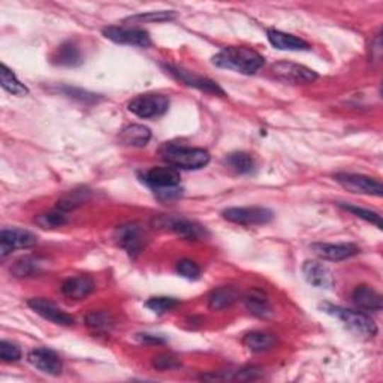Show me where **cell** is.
Returning a JSON list of instances; mask_svg holds the SVG:
<instances>
[{
    "instance_id": "22",
    "label": "cell",
    "mask_w": 383,
    "mask_h": 383,
    "mask_svg": "<svg viewBox=\"0 0 383 383\" xmlns=\"http://www.w3.org/2000/svg\"><path fill=\"white\" fill-rule=\"evenodd\" d=\"M120 139L123 144L132 145V147H145L152 139V132L142 125H130L122 130Z\"/></svg>"
},
{
    "instance_id": "24",
    "label": "cell",
    "mask_w": 383,
    "mask_h": 383,
    "mask_svg": "<svg viewBox=\"0 0 383 383\" xmlns=\"http://www.w3.org/2000/svg\"><path fill=\"white\" fill-rule=\"evenodd\" d=\"M236 298H239V295H236L235 289L228 287V286H223V287L215 289L213 292L210 294L208 307L211 310L219 311V310H223V309L232 306V304L236 301Z\"/></svg>"
},
{
    "instance_id": "27",
    "label": "cell",
    "mask_w": 383,
    "mask_h": 383,
    "mask_svg": "<svg viewBox=\"0 0 383 383\" xmlns=\"http://www.w3.org/2000/svg\"><path fill=\"white\" fill-rule=\"evenodd\" d=\"M88 198H90V190L88 189H75V190H71L69 193H66L62 200L57 202V208L60 211H71L76 207H80L83 205L84 202L88 201Z\"/></svg>"
},
{
    "instance_id": "21",
    "label": "cell",
    "mask_w": 383,
    "mask_h": 383,
    "mask_svg": "<svg viewBox=\"0 0 383 383\" xmlns=\"http://www.w3.org/2000/svg\"><path fill=\"white\" fill-rule=\"evenodd\" d=\"M52 63L64 68H75L83 63V55L74 42H64L52 55Z\"/></svg>"
},
{
    "instance_id": "29",
    "label": "cell",
    "mask_w": 383,
    "mask_h": 383,
    "mask_svg": "<svg viewBox=\"0 0 383 383\" xmlns=\"http://www.w3.org/2000/svg\"><path fill=\"white\" fill-rule=\"evenodd\" d=\"M86 322H87L88 328H91L96 333L110 331L113 324H114L111 316L108 313H105V311H91V313H88L87 318H86Z\"/></svg>"
},
{
    "instance_id": "25",
    "label": "cell",
    "mask_w": 383,
    "mask_h": 383,
    "mask_svg": "<svg viewBox=\"0 0 383 383\" xmlns=\"http://www.w3.org/2000/svg\"><path fill=\"white\" fill-rule=\"evenodd\" d=\"M224 165H227L231 171L236 174H250L255 169V161L253 157L243 153V152H236V153H231L229 156H227V159H224Z\"/></svg>"
},
{
    "instance_id": "3",
    "label": "cell",
    "mask_w": 383,
    "mask_h": 383,
    "mask_svg": "<svg viewBox=\"0 0 383 383\" xmlns=\"http://www.w3.org/2000/svg\"><path fill=\"white\" fill-rule=\"evenodd\" d=\"M322 309L325 313L337 318L355 336L362 338H373L377 334V326L375 321L364 311L343 309L333 306V304H324Z\"/></svg>"
},
{
    "instance_id": "38",
    "label": "cell",
    "mask_w": 383,
    "mask_h": 383,
    "mask_svg": "<svg viewBox=\"0 0 383 383\" xmlns=\"http://www.w3.org/2000/svg\"><path fill=\"white\" fill-rule=\"evenodd\" d=\"M137 338L141 343H145V345H164L165 338H162L161 336H154V334H138Z\"/></svg>"
},
{
    "instance_id": "32",
    "label": "cell",
    "mask_w": 383,
    "mask_h": 383,
    "mask_svg": "<svg viewBox=\"0 0 383 383\" xmlns=\"http://www.w3.org/2000/svg\"><path fill=\"white\" fill-rule=\"evenodd\" d=\"M38 271L39 262L33 258H21L14 263V267H12V274L16 277H30Z\"/></svg>"
},
{
    "instance_id": "31",
    "label": "cell",
    "mask_w": 383,
    "mask_h": 383,
    "mask_svg": "<svg viewBox=\"0 0 383 383\" xmlns=\"http://www.w3.org/2000/svg\"><path fill=\"white\" fill-rule=\"evenodd\" d=\"M35 222L44 229H55V228H60V227H63V224L68 223V217H66L64 211L59 210V211H51V213L38 216L35 219Z\"/></svg>"
},
{
    "instance_id": "8",
    "label": "cell",
    "mask_w": 383,
    "mask_h": 383,
    "mask_svg": "<svg viewBox=\"0 0 383 383\" xmlns=\"http://www.w3.org/2000/svg\"><path fill=\"white\" fill-rule=\"evenodd\" d=\"M159 224L162 228H166L168 231L174 232L177 235H180L181 239L186 240H204L208 236V232L205 229V227L202 224L188 220L180 216H168V217H162L159 220Z\"/></svg>"
},
{
    "instance_id": "34",
    "label": "cell",
    "mask_w": 383,
    "mask_h": 383,
    "mask_svg": "<svg viewBox=\"0 0 383 383\" xmlns=\"http://www.w3.org/2000/svg\"><path fill=\"white\" fill-rule=\"evenodd\" d=\"M341 208H345L346 211H349V213L355 215L356 217H360L368 223L372 224H376V227L379 229H382V217L375 213V211L372 210H365V208H361V207H355V205H346V204H338Z\"/></svg>"
},
{
    "instance_id": "5",
    "label": "cell",
    "mask_w": 383,
    "mask_h": 383,
    "mask_svg": "<svg viewBox=\"0 0 383 383\" xmlns=\"http://www.w3.org/2000/svg\"><path fill=\"white\" fill-rule=\"evenodd\" d=\"M127 108L139 118H157L168 111L169 99L161 93H145L132 99Z\"/></svg>"
},
{
    "instance_id": "14",
    "label": "cell",
    "mask_w": 383,
    "mask_h": 383,
    "mask_svg": "<svg viewBox=\"0 0 383 383\" xmlns=\"http://www.w3.org/2000/svg\"><path fill=\"white\" fill-rule=\"evenodd\" d=\"M28 306L36 311L39 316H42L45 321H50L56 325L62 326H71L75 324V319L71 314L63 311L60 307H57L55 302L45 298H32L28 301Z\"/></svg>"
},
{
    "instance_id": "35",
    "label": "cell",
    "mask_w": 383,
    "mask_h": 383,
    "mask_svg": "<svg viewBox=\"0 0 383 383\" xmlns=\"http://www.w3.org/2000/svg\"><path fill=\"white\" fill-rule=\"evenodd\" d=\"M177 273L188 280H198L201 275V270L190 259H181L177 262Z\"/></svg>"
},
{
    "instance_id": "19",
    "label": "cell",
    "mask_w": 383,
    "mask_h": 383,
    "mask_svg": "<svg viewBox=\"0 0 383 383\" xmlns=\"http://www.w3.org/2000/svg\"><path fill=\"white\" fill-rule=\"evenodd\" d=\"M352 301L358 309L364 311H380L382 310V295L373 287L361 285L353 290Z\"/></svg>"
},
{
    "instance_id": "15",
    "label": "cell",
    "mask_w": 383,
    "mask_h": 383,
    "mask_svg": "<svg viewBox=\"0 0 383 383\" xmlns=\"http://www.w3.org/2000/svg\"><path fill=\"white\" fill-rule=\"evenodd\" d=\"M311 252L324 261H345L360 253V248L352 243H314L310 246Z\"/></svg>"
},
{
    "instance_id": "20",
    "label": "cell",
    "mask_w": 383,
    "mask_h": 383,
    "mask_svg": "<svg viewBox=\"0 0 383 383\" xmlns=\"http://www.w3.org/2000/svg\"><path fill=\"white\" fill-rule=\"evenodd\" d=\"M267 36H268L270 44L277 50H282V51H309L310 50V45L306 41H302V39L294 35H289L280 30L270 29L267 32Z\"/></svg>"
},
{
    "instance_id": "30",
    "label": "cell",
    "mask_w": 383,
    "mask_h": 383,
    "mask_svg": "<svg viewBox=\"0 0 383 383\" xmlns=\"http://www.w3.org/2000/svg\"><path fill=\"white\" fill-rule=\"evenodd\" d=\"M177 14L174 11H159V12H145V14H138L134 17H129L125 21L126 23H162V21H169L174 20Z\"/></svg>"
},
{
    "instance_id": "36",
    "label": "cell",
    "mask_w": 383,
    "mask_h": 383,
    "mask_svg": "<svg viewBox=\"0 0 383 383\" xmlns=\"http://www.w3.org/2000/svg\"><path fill=\"white\" fill-rule=\"evenodd\" d=\"M0 358L4 362H17L21 360V350L17 345L11 341H0Z\"/></svg>"
},
{
    "instance_id": "26",
    "label": "cell",
    "mask_w": 383,
    "mask_h": 383,
    "mask_svg": "<svg viewBox=\"0 0 383 383\" xmlns=\"http://www.w3.org/2000/svg\"><path fill=\"white\" fill-rule=\"evenodd\" d=\"M0 81H2V87L6 91H9L11 95H16V96L29 95V88L18 80V78L16 76V74L12 72L6 64H2V72H0Z\"/></svg>"
},
{
    "instance_id": "12",
    "label": "cell",
    "mask_w": 383,
    "mask_h": 383,
    "mask_svg": "<svg viewBox=\"0 0 383 383\" xmlns=\"http://www.w3.org/2000/svg\"><path fill=\"white\" fill-rule=\"evenodd\" d=\"M165 69L176 76L178 81L184 83L186 86H190V87H195L198 90L201 91H205V93H210V95H219V96H224V91L219 87L217 83L211 81L210 78H205V76H201L198 75L195 72H190V71H186L183 68H178V66H173V64H165Z\"/></svg>"
},
{
    "instance_id": "1",
    "label": "cell",
    "mask_w": 383,
    "mask_h": 383,
    "mask_svg": "<svg viewBox=\"0 0 383 383\" xmlns=\"http://www.w3.org/2000/svg\"><path fill=\"white\" fill-rule=\"evenodd\" d=\"M213 63L223 69H231L244 75H253L262 68L265 59L252 48L227 47L213 57Z\"/></svg>"
},
{
    "instance_id": "28",
    "label": "cell",
    "mask_w": 383,
    "mask_h": 383,
    "mask_svg": "<svg viewBox=\"0 0 383 383\" xmlns=\"http://www.w3.org/2000/svg\"><path fill=\"white\" fill-rule=\"evenodd\" d=\"M244 304L250 313L259 316V318H267L268 314H271V307L268 301L259 294H250L248 297L244 298Z\"/></svg>"
},
{
    "instance_id": "2",
    "label": "cell",
    "mask_w": 383,
    "mask_h": 383,
    "mask_svg": "<svg viewBox=\"0 0 383 383\" xmlns=\"http://www.w3.org/2000/svg\"><path fill=\"white\" fill-rule=\"evenodd\" d=\"M159 154L164 162L176 169L196 171L210 164V153L207 150L184 147L178 144H164Z\"/></svg>"
},
{
    "instance_id": "10",
    "label": "cell",
    "mask_w": 383,
    "mask_h": 383,
    "mask_svg": "<svg viewBox=\"0 0 383 383\" xmlns=\"http://www.w3.org/2000/svg\"><path fill=\"white\" fill-rule=\"evenodd\" d=\"M114 240L130 256H137L145 244V234L141 224L126 223L115 229Z\"/></svg>"
},
{
    "instance_id": "9",
    "label": "cell",
    "mask_w": 383,
    "mask_h": 383,
    "mask_svg": "<svg viewBox=\"0 0 383 383\" xmlns=\"http://www.w3.org/2000/svg\"><path fill=\"white\" fill-rule=\"evenodd\" d=\"M38 235L18 228H5L0 232V255L8 256L18 248H30L36 246Z\"/></svg>"
},
{
    "instance_id": "17",
    "label": "cell",
    "mask_w": 383,
    "mask_h": 383,
    "mask_svg": "<svg viewBox=\"0 0 383 383\" xmlns=\"http://www.w3.org/2000/svg\"><path fill=\"white\" fill-rule=\"evenodd\" d=\"M304 279L314 287L331 289L334 286V275L328 267L318 261H306L302 265Z\"/></svg>"
},
{
    "instance_id": "11",
    "label": "cell",
    "mask_w": 383,
    "mask_h": 383,
    "mask_svg": "<svg viewBox=\"0 0 383 383\" xmlns=\"http://www.w3.org/2000/svg\"><path fill=\"white\" fill-rule=\"evenodd\" d=\"M336 181L340 186L345 188L348 192L352 193H361V195H373L382 196L383 188L382 183L376 178L361 176V174H337Z\"/></svg>"
},
{
    "instance_id": "4",
    "label": "cell",
    "mask_w": 383,
    "mask_h": 383,
    "mask_svg": "<svg viewBox=\"0 0 383 383\" xmlns=\"http://www.w3.org/2000/svg\"><path fill=\"white\" fill-rule=\"evenodd\" d=\"M222 216L228 222L241 224V227H259V224L270 223L274 213L263 207H234L224 210Z\"/></svg>"
},
{
    "instance_id": "18",
    "label": "cell",
    "mask_w": 383,
    "mask_h": 383,
    "mask_svg": "<svg viewBox=\"0 0 383 383\" xmlns=\"http://www.w3.org/2000/svg\"><path fill=\"white\" fill-rule=\"evenodd\" d=\"M95 290V282L87 275L71 277L62 285V292L64 297L80 301L87 298Z\"/></svg>"
},
{
    "instance_id": "16",
    "label": "cell",
    "mask_w": 383,
    "mask_h": 383,
    "mask_svg": "<svg viewBox=\"0 0 383 383\" xmlns=\"http://www.w3.org/2000/svg\"><path fill=\"white\" fill-rule=\"evenodd\" d=\"M28 360L35 368L39 370V372H42L50 376H59L63 370L60 356L55 350L47 349V348L33 349L29 353Z\"/></svg>"
},
{
    "instance_id": "13",
    "label": "cell",
    "mask_w": 383,
    "mask_h": 383,
    "mask_svg": "<svg viewBox=\"0 0 383 383\" xmlns=\"http://www.w3.org/2000/svg\"><path fill=\"white\" fill-rule=\"evenodd\" d=\"M180 173L173 166H156L144 173L142 181L154 190H164L171 188H178Z\"/></svg>"
},
{
    "instance_id": "7",
    "label": "cell",
    "mask_w": 383,
    "mask_h": 383,
    "mask_svg": "<svg viewBox=\"0 0 383 383\" xmlns=\"http://www.w3.org/2000/svg\"><path fill=\"white\" fill-rule=\"evenodd\" d=\"M274 76L287 84H310L318 80V74L304 64L294 62H279L271 68Z\"/></svg>"
},
{
    "instance_id": "37",
    "label": "cell",
    "mask_w": 383,
    "mask_h": 383,
    "mask_svg": "<svg viewBox=\"0 0 383 383\" xmlns=\"http://www.w3.org/2000/svg\"><path fill=\"white\" fill-rule=\"evenodd\" d=\"M153 367H156L157 370H162V372H165V370L178 368L180 367V361L176 358L174 355L164 353V355L156 356L154 361H153Z\"/></svg>"
},
{
    "instance_id": "6",
    "label": "cell",
    "mask_w": 383,
    "mask_h": 383,
    "mask_svg": "<svg viewBox=\"0 0 383 383\" xmlns=\"http://www.w3.org/2000/svg\"><path fill=\"white\" fill-rule=\"evenodd\" d=\"M103 36L110 41L122 45H132L147 48L152 45V38L147 30L141 28H129V25H110L102 30Z\"/></svg>"
},
{
    "instance_id": "33",
    "label": "cell",
    "mask_w": 383,
    "mask_h": 383,
    "mask_svg": "<svg viewBox=\"0 0 383 383\" xmlns=\"http://www.w3.org/2000/svg\"><path fill=\"white\" fill-rule=\"evenodd\" d=\"M177 306H178V301L176 298H169V297H156V298H150L147 302H145V307L157 314L166 313Z\"/></svg>"
},
{
    "instance_id": "23",
    "label": "cell",
    "mask_w": 383,
    "mask_h": 383,
    "mask_svg": "<svg viewBox=\"0 0 383 383\" xmlns=\"http://www.w3.org/2000/svg\"><path fill=\"white\" fill-rule=\"evenodd\" d=\"M243 345L252 352H265L274 348L275 345V337L270 333H263V331H253L244 336L243 338Z\"/></svg>"
}]
</instances>
